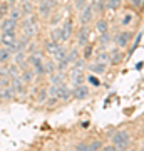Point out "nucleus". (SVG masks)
Masks as SVG:
<instances>
[{"mask_svg": "<svg viewBox=\"0 0 144 151\" xmlns=\"http://www.w3.org/2000/svg\"><path fill=\"white\" fill-rule=\"evenodd\" d=\"M19 27L22 29V35H25L29 39H34L35 35L39 34L40 27H39V20H37V15H27L24 17L19 24Z\"/></svg>", "mask_w": 144, "mask_h": 151, "instance_id": "f257e3e1", "label": "nucleus"}, {"mask_svg": "<svg viewBox=\"0 0 144 151\" xmlns=\"http://www.w3.org/2000/svg\"><path fill=\"white\" fill-rule=\"evenodd\" d=\"M111 143L117 148V151L126 150V148L129 146V143H131V134H129L128 131H117L116 134L112 136Z\"/></svg>", "mask_w": 144, "mask_h": 151, "instance_id": "f03ea898", "label": "nucleus"}, {"mask_svg": "<svg viewBox=\"0 0 144 151\" xmlns=\"http://www.w3.org/2000/svg\"><path fill=\"white\" fill-rule=\"evenodd\" d=\"M17 39H19L17 30H4V32H0V45L9 49L17 42Z\"/></svg>", "mask_w": 144, "mask_h": 151, "instance_id": "7ed1b4c3", "label": "nucleus"}, {"mask_svg": "<svg viewBox=\"0 0 144 151\" xmlns=\"http://www.w3.org/2000/svg\"><path fill=\"white\" fill-rule=\"evenodd\" d=\"M52 10H54V0H40L37 5V12H39V17L42 19H49L52 15Z\"/></svg>", "mask_w": 144, "mask_h": 151, "instance_id": "20e7f679", "label": "nucleus"}, {"mask_svg": "<svg viewBox=\"0 0 144 151\" xmlns=\"http://www.w3.org/2000/svg\"><path fill=\"white\" fill-rule=\"evenodd\" d=\"M131 39H133V32L131 30H123V32H119L117 35H114V44L117 45L119 49H126L131 42Z\"/></svg>", "mask_w": 144, "mask_h": 151, "instance_id": "39448f33", "label": "nucleus"}, {"mask_svg": "<svg viewBox=\"0 0 144 151\" xmlns=\"http://www.w3.org/2000/svg\"><path fill=\"white\" fill-rule=\"evenodd\" d=\"M89 40H91V29H89V25H80L79 32H77V47L79 49L85 47L89 44Z\"/></svg>", "mask_w": 144, "mask_h": 151, "instance_id": "423d86ee", "label": "nucleus"}, {"mask_svg": "<svg viewBox=\"0 0 144 151\" xmlns=\"http://www.w3.org/2000/svg\"><path fill=\"white\" fill-rule=\"evenodd\" d=\"M94 7L91 5V4H87V5L82 9V10L79 12V20H80V25H89L92 22V19H94Z\"/></svg>", "mask_w": 144, "mask_h": 151, "instance_id": "0eeeda50", "label": "nucleus"}, {"mask_svg": "<svg viewBox=\"0 0 144 151\" xmlns=\"http://www.w3.org/2000/svg\"><path fill=\"white\" fill-rule=\"evenodd\" d=\"M60 29H62V42L67 44L70 39H72V35H74V24H72L70 19H65V20L62 22Z\"/></svg>", "mask_w": 144, "mask_h": 151, "instance_id": "6e6552de", "label": "nucleus"}, {"mask_svg": "<svg viewBox=\"0 0 144 151\" xmlns=\"http://www.w3.org/2000/svg\"><path fill=\"white\" fill-rule=\"evenodd\" d=\"M89 86H84V84H77V86L72 87V97L75 101H84L89 97Z\"/></svg>", "mask_w": 144, "mask_h": 151, "instance_id": "1a4fd4ad", "label": "nucleus"}, {"mask_svg": "<svg viewBox=\"0 0 144 151\" xmlns=\"http://www.w3.org/2000/svg\"><path fill=\"white\" fill-rule=\"evenodd\" d=\"M57 99L59 101H69V99H72V89L65 82L57 84Z\"/></svg>", "mask_w": 144, "mask_h": 151, "instance_id": "9d476101", "label": "nucleus"}, {"mask_svg": "<svg viewBox=\"0 0 144 151\" xmlns=\"http://www.w3.org/2000/svg\"><path fill=\"white\" fill-rule=\"evenodd\" d=\"M62 47V44L60 42H55V40H45V44H44V52L45 54H49L50 57H54V55L59 52V49Z\"/></svg>", "mask_w": 144, "mask_h": 151, "instance_id": "9b49d317", "label": "nucleus"}, {"mask_svg": "<svg viewBox=\"0 0 144 151\" xmlns=\"http://www.w3.org/2000/svg\"><path fill=\"white\" fill-rule=\"evenodd\" d=\"M19 29V22L12 20L10 17H4L2 22H0V32L4 30H17Z\"/></svg>", "mask_w": 144, "mask_h": 151, "instance_id": "f8f14e48", "label": "nucleus"}, {"mask_svg": "<svg viewBox=\"0 0 144 151\" xmlns=\"http://www.w3.org/2000/svg\"><path fill=\"white\" fill-rule=\"evenodd\" d=\"M10 86L14 87V91H15L17 96H20V94H25V89H27V84L24 81H22V77L19 76V77H15V79H12Z\"/></svg>", "mask_w": 144, "mask_h": 151, "instance_id": "ddd939ff", "label": "nucleus"}, {"mask_svg": "<svg viewBox=\"0 0 144 151\" xmlns=\"http://www.w3.org/2000/svg\"><path fill=\"white\" fill-rule=\"evenodd\" d=\"M70 79H72V82H74V86H77V84H84V79H85V76H84V70H80V69H70Z\"/></svg>", "mask_w": 144, "mask_h": 151, "instance_id": "4468645a", "label": "nucleus"}, {"mask_svg": "<svg viewBox=\"0 0 144 151\" xmlns=\"http://www.w3.org/2000/svg\"><path fill=\"white\" fill-rule=\"evenodd\" d=\"M123 49H119V47H114L109 52V64H121V60H123V52H121Z\"/></svg>", "mask_w": 144, "mask_h": 151, "instance_id": "2eb2a0df", "label": "nucleus"}, {"mask_svg": "<svg viewBox=\"0 0 144 151\" xmlns=\"http://www.w3.org/2000/svg\"><path fill=\"white\" fill-rule=\"evenodd\" d=\"M12 57H14V54H12L10 49L0 47V64H2V65H7L9 62H12Z\"/></svg>", "mask_w": 144, "mask_h": 151, "instance_id": "dca6fc26", "label": "nucleus"}, {"mask_svg": "<svg viewBox=\"0 0 144 151\" xmlns=\"http://www.w3.org/2000/svg\"><path fill=\"white\" fill-rule=\"evenodd\" d=\"M20 77H22V81L25 82V84H30V82L35 79V72H34V69L29 65V67H25V69H22Z\"/></svg>", "mask_w": 144, "mask_h": 151, "instance_id": "f3484780", "label": "nucleus"}, {"mask_svg": "<svg viewBox=\"0 0 144 151\" xmlns=\"http://www.w3.org/2000/svg\"><path fill=\"white\" fill-rule=\"evenodd\" d=\"M87 67H89V70H91V72H94V74H104V72H106V69H107V64L96 60V62L89 64Z\"/></svg>", "mask_w": 144, "mask_h": 151, "instance_id": "a211bd4d", "label": "nucleus"}, {"mask_svg": "<svg viewBox=\"0 0 144 151\" xmlns=\"http://www.w3.org/2000/svg\"><path fill=\"white\" fill-rule=\"evenodd\" d=\"M5 69H7V76H9L10 79H15V77H19V76H20V72H22V69H20L17 64H14V62H9Z\"/></svg>", "mask_w": 144, "mask_h": 151, "instance_id": "6ab92c4d", "label": "nucleus"}, {"mask_svg": "<svg viewBox=\"0 0 144 151\" xmlns=\"http://www.w3.org/2000/svg\"><path fill=\"white\" fill-rule=\"evenodd\" d=\"M44 70H45V76H52L54 72H57V64L54 59H45L44 60Z\"/></svg>", "mask_w": 144, "mask_h": 151, "instance_id": "aec40b11", "label": "nucleus"}, {"mask_svg": "<svg viewBox=\"0 0 144 151\" xmlns=\"http://www.w3.org/2000/svg\"><path fill=\"white\" fill-rule=\"evenodd\" d=\"M7 17H10L12 20H15V22L20 24V20L24 19V14H22V10H20V7H19V5H14L10 9V12H9V15H7Z\"/></svg>", "mask_w": 144, "mask_h": 151, "instance_id": "412c9836", "label": "nucleus"}, {"mask_svg": "<svg viewBox=\"0 0 144 151\" xmlns=\"http://www.w3.org/2000/svg\"><path fill=\"white\" fill-rule=\"evenodd\" d=\"M19 7H20V10H22V14H24V17L32 15L34 10H35V7H34L32 2H22V4H20Z\"/></svg>", "mask_w": 144, "mask_h": 151, "instance_id": "4be33fe9", "label": "nucleus"}, {"mask_svg": "<svg viewBox=\"0 0 144 151\" xmlns=\"http://www.w3.org/2000/svg\"><path fill=\"white\" fill-rule=\"evenodd\" d=\"M97 27V32L101 34V35H104V34H109V22L106 20V19H99L96 24Z\"/></svg>", "mask_w": 144, "mask_h": 151, "instance_id": "5701e85b", "label": "nucleus"}, {"mask_svg": "<svg viewBox=\"0 0 144 151\" xmlns=\"http://www.w3.org/2000/svg\"><path fill=\"white\" fill-rule=\"evenodd\" d=\"M65 79V74L64 72H54L52 76H49V81H50V84H60V82H64Z\"/></svg>", "mask_w": 144, "mask_h": 151, "instance_id": "b1692460", "label": "nucleus"}, {"mask_svg": "<svg viewBox=\"0 0 144 151\" xmlns=\"http://www.w3.org/2000/svg\"><path fill=\"white\" fill-rule=\"evenodd\" d=\"M91 5L94 7V12H97V14H102V12L106 10V0H92Z\"/></svg>", "mask_w": 144, "mask_h": 151, "instance_id": "393cba45", "label": "nucleus"}, {"mask_svg": "<svg viewBox=\"0 0 144 151\" xmlns=\"http://www.w3.org/2000/svg\"><path fill=\"white\" fill-rule=\"evenodd\" d=\"M50 39H52V40H55V42L64 44V42H62V29H60V27H55V29H54L52 34H50Z\"/></svg>", "mask_w": 144, "mask_h": 151, "instance_id": "a878e982", "label": "nucleus"}, {"mask_svg": "<svg viewBox=\"0 0 144 151\" xmlns=\"http://www.w3.org/2000/svg\"><path fill=\"white\" fill-rule=\"evenodd\" d=\"M121 5H123V0H107L106 2V9L109 10H117Z\"/></svg>", "mask_w": 144, "mask_h": 151, "instance_id": "bb28decb", "label": "nucleus"}, {"mask_svg": "<svg viewBox=\"0 0 144 151\" xmlns=\"http://www.w3.org/2000/svg\"><path fill=\"white\" fill-rule=\"evenodd\" d=\"M102 148V141L94 139L92 143H87V151H101Z\"/></svg>", "mask_w": 144, "mask_h": 151, "instance_id": "cd10ccee", "label": "nucleus"}, {"mask_svg": "<svg viewBox=\"0 0 144 151\" xmlns=\"http://www.w3.org/2000/svg\"><path fill=\"white\" fill-rule=\"evenodd\" d=\"M134 22V14H131V12H128V14H124L123 20H121V24H123L124 27H128L129 24H133Z\"/></svg>", "mask_w": 144, "mask_h": 151, "instance_id": "c85d7f7f", "label": "nucleus"}, {"mask_svg": "<svg viewBox=\"0 0 144 151\" xmlns=\"http://www.w3.org/2000/svg\"><path fill=\"white\" fill-rule=\"evenodd\" d=\"M47 97H49V94H47V89H42V91L39 92V96H37V103H39V104L45 103V101H47Z\"/></svg>", "mask_w": 144, "mask_h": 151, "instance_id": "c756f323", "label": "nucleus"}, {"mask_svg": "<svg viewBox=\"0 0 144 151\" xmlns=\"http://www.w3.org/2000/svg\"><path fill=\"white\" fill-rule=\"evenodd\" d=\"M96 60H99V62H104V64H109V52H101V54H97V59Z\"/></svg>", "mask_w": 144, "mask_h": 151, "instance_id": "7c9ffc66", "label": "nucleus"}, {"mask_svg": "<svg viewBox=\"0 0 144 151\" xmlns=\"http://www.w3.org/2000/svg\"><path fill=\"white\" fill-rule=\"evenodd\" d=\"M84 49V55H82V59H91V55H92V45L91 44H87Z\"/></svg>", "mask_w": 144, "mask_h": 151, "instance_id": "2f4dec72", "label": "nucleus"}, {"mask_svg": "<svg viewBox=\"0 0 144 151\" xmlns=\"http://www.w3.org/2000/svg\"><path fill=\"white\" fill-rule=\"evenodd\" d=\"M75 2V9H77V10H82V9H84L85 5H87V4H89V2H87V0H74Z\"/></svg>", "mask_w": 144, "mask_h": 151, "instance_id": "473e14b6", "label": "nucleus"}, {"mask_svg": "<svg viewBox=\"0 0 144 151\" xmlns=\"http://www.w3.org/2000/svg\"><path fill=\"white\" fill-rule=\"evenodd\" d=\"M129 5H133L134 9H139V7L143 5V0H128Z\"/></svg>", "mask_w": 144, "mask_h": 151, "instance_id": "72a5a7b5", "label": "nucleus"}, {"mask_svg": "<svg viewBox=\"0 0 144 151\" xmlns=\"http://www.w3.org/2000/svg\"><path fill=\"white\" fill-rule=\"evenodd\" d=\"M87 81L91 82L92 86H99V84H101V82H99V79H97L96 76H92V74L89 76V77H87Z\"/></svg>", "mask_w": 144, "mask_h": 151, "instance_id": "f704fd0d", "label": "nucleus"}, {"mask_svg": "<svg viewBox=\"0 0 144 151\" xmlns=\"http://www.w3.org/2000/svg\"><path fill=\"white\" fill-rule=\"evenodd\" d=\"M101 151H117V148H116V146H114V145L111 143V145L102 146V148H101Z\"/></svg>", "mask_w": 144, "mask_h": 151, "instance_id": "c9c22d12", "label": "nucleus"}, {"mask_svg": "<svg viewBox=\"0 0 144 151\" xmlns=\"http://www.w3.org/2000/svg\"><path fill=\"white\" fill-rule=\"evenodd\" d=\"M5 76H7V69L5 67H0V79H4Z\"/></svg>", "mask_w": 144, "mask_h": 151, "instance_id": "e433bc0d", "label": "nucleus"}, {"mask_svg": "<svg viewBox=\"0 0 144 151\" xmlns=\"http://www.w3.org/2000/svg\"><path fill=\"white\" fill-rule=\"evenodd\" d=\"M5 2H9V4H12V5H15V2H17V0H5Z\"/></svg>", "mask_w": 144, "mask_h": 151, "instance_id": "4c0bfd02", "label": "nucleus"}, {"mask_svg": "<svg viewBox=\"0 0 144 151\" xmlns=\"http://www.w3.org/2000/svg\"><path fill=\"white\" fill-rule=\"evenodd\" d=\"M121 151H136V150H133V148H131V150H128V148H126V150H121Z\"/></svg>", "mask_w": 144, "mask_h": 151, "instance_id": "58836bf2", "label": "nucleus"}, {"mask_svg": "<svg viewBox=\"0 0 144 151\" xmlns=\"http://www.w3.org/2000/svg\"><path fill=\"white\" fill-rule=\"evenodd\" d=\"M2 99H4V96H2V89H0V101H2Z\"/></svg>", "mask_w": 144, "mask_h": 151, "instance_id": "ea45409f", "label": "nucleus"}, {"mask_svg": "<svg viewBox=\"0 0 144 151\" xmlns=\"http://www.w3.org/2000/svg\"><path fill=\"white\" fill-rule=\"evenodd\" d=\"M22 2H32V0H20V4H22Z\"/></svg>", "mask_w": 144, "mask_h": 151, "instance_id": "a19ab883", "label": "nucleus"}, {"mask_svg": "<svg viewBox=\"0 0 144 151\" xmlns=\"http://www.w3.org/2000/svg\"><path fill=\"white\" fill-rule=\"evenodd\" d=\"M2 2H5V0H0V4H2Z\"/></svg>", "mask_w": 144, "mask_h": 151, "instance_id": "79ce46f5", "label": "nucleus"}, {"mask_svg": "<svg viewBox=\"0 0 144 151\" xmlns=\"http://www.w3.org/2000/svg\"><path fill=\"white\" fill-rule=\"evenodd\" d=\"M143 146H144V141H143Z\"/></svg>", "mask_w": 144, "mask_h": 151, "instance_id": "37998d69", "label": "nucleus"}]
</instances>
